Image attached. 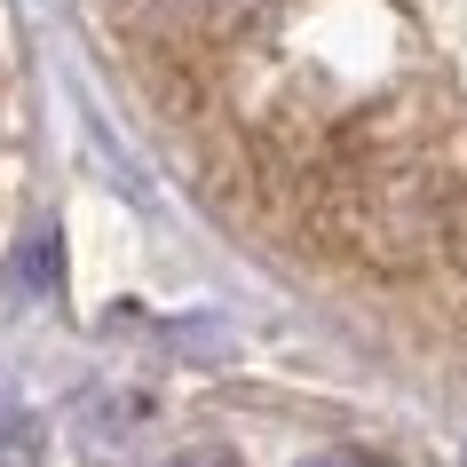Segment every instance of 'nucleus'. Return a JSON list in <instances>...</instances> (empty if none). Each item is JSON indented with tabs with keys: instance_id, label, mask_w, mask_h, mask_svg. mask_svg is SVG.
Wrapping results in <instances>:
<instances>
[{
	"instance_id": "f257e3e1",
	"label": "nucleus",
	"mask_w": 467,
	"mask_h": 467,
	"mask_svg": "<svg viewBox=\"0 0 467 467\" xmlns=\"http://www.w3.org/2000/svg\"><path fill=\"white\" fill-rule=\"evenodd\" d=\"M167 467H238V451H222V443H198V451H174Z\"/></svg>"
},
{
	"instance_id": "f03ea898",
	"label": "nucleus",
	"mask_w": 467,
	"mask_h": 467,
	"mask_svg": "<svg viewBox=\"0 0 467 467\" xmlns=\"http://www.w3.org/2000/svg\"><path fill=\"white\" fill-rule=\"evenodd\" d=\"M301 467H372V460H365V451H309Z\"/></svg>"
}]
</instances>
